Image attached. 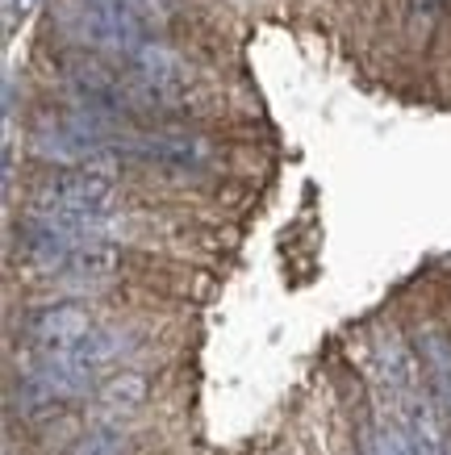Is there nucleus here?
I'll list each match as a JSON object with an SVG mask.
<instances>
[{
	"label": "nucleus",
	"mask_w": 451,
	"mask_h": 455,
	"mask_svg": "<svg viewBox=\"0 0 451 455\" xmlns=\"http://www.w3.org/2000/svg\"><path fill=\"white\" fill-rule=\"evenodd\" d=\"M117 193V176H113V155L88 159L80 167L55 172L38 184L34 205H63V209H109Z\"/></svg>",
	"instance_id": "1"
},
{
	"label": "nucleus",
	"mask_w": 451,
	"mask_h": 455,
	"mask_svg": "<svg viewBox=\"0 0 451 455\" xmlns=\"http://www.w3.org/2000/svg\"><path fill=\"white\" fill-rule=\"evenodd\" d=\"M93 331H96V317L84 301L42 305V309H34V314L26 317V334L46 351V355H59V351L80 347Z\"/></svg>",
	"instance_id": "2"
},
{
	"label": "nucleus",
	"mask_w": 451,
	"mask_h": 455,
	"mask_svg": "<svg viewBox=\"0 0 451 455\" xmlns=\"http://www.w3.org/2000/svg\"><path fill=\"white\" fill-rule=\"evenodd\" d=\"M122 151L142 164L172 167V172H192L209 164V142L197 134H134L122 142Z\"/></svg>",
	"instance_id": "3"
},
{
	"label": "nucleus",
	"mask_w": 451,
	"mask_h": 455,
	"mask_svg": "<svg viewBox=\"0 0 451 455\" xmlns=\"http://www.w3.org/2000/svg\"><path fill=\"white\" fill-rule=\"evenodd\" d=\"M122 267V251L113 243H84V247L71 251V259L63 263L59 276L71 280V284H105V280L117 276Z\"/></svg>",
	"instance_id": "4"
},
{
	"label": "nucleus",
	"mask_w": 451,
	"mask_h": 455,
	"mask_svg": "<svg viewBox=\"0 0 451 455\" xmlns=\"http://www.w3.org/2000/svg\"><path fill=\"white\" fill-rule=\"evenodd\" d=\"M376 351H381V368H384L389 388H397V393L414 397V385H418V359H414L410 347L401 343L397 334H381Z\"/></svg>",
	"instance_id": "5"
},
{
	"label": "nucleus",
	"mask_w": 451,
	"mask_h": 455,
	"mask_svg": "<svg viewBox=\"0 0 451 455\" xmlns=\"http://www.w3.org/2000/svg\"><path fill=\"white\" fill-rule=\"evenodd\" d=\"M96 397H101V405H109V410H138V405L147 401V376L113 372L105 385L96 388Z\"/></svg>",
	"instance_id": "6"
},
{
	"label": "nucleus",
	"mask_w": 451,
	"mask_h": 455,
	"mask_svg": "<svg viewBox=\"0 0 451 455\" xmlns=\"http://www.w3.org/2000/svg\"><path fill=\"white\" fill-rule=\"evenodd\" d=\"M423 359H426V372H431V380H435V388H439V397L447 401V410H451V343L439 331H426Z\"/></svg>",
	"instance_id": "7"
},
{
	"label": "nucleus",
	"mask_w": 451,
	"mask_h": 455,
	"mask_svg": "<svg viewBox=\"0 0 451 455\" xmlns=\"http://www.w3.org/2000/svg\"><path fill=\"white\" fill-rule=\"evenodd\" d=\"M368 455H418L414 451V443L406 430L397 427H376L368 439Z\"/></svg>",
	"instance_id": "8"
},
{
	"label": "nucleus",
	"mask_w": 451,
	"mask_h": 455,
	"mask_svg": "<svg viewBox=\"0 0 451 455\" xmlns=\"http://www.w3.org/2000/svg\"><path fill=\"white\" fill-rule=\"evenodd\" d=\"M117 447H122V439H117L113 430H101V435H93V439H84L76 455H117Z\"/></svg>",
	"instance_id": "9"
},
{
	"label": "nucleus",
	"mask_w": 451,
	"mask_h": 455,
	"mask_svg": "<svg viewBox=\"0 0 451 455\" xmlns=\"http://www.w3.org/2000/svg\"><path fill=\"white\" fill-rule=\"evenodd\" d=\"M130 9L142 17H167L172 13V0H130Z\"/></svg>",
	"instance_id": "10"
},
{
	"label": "nucleus",
	"mask_w": 451,
	"mask_h": 455,
	"mask_svg": "<svg viewBox=\"0 0 451 455\" xmlns=\"http://www.w3.org/2000/svg\"><path fill=\"white\" fill-rule=\"evenodd\" d=\"M443 0H410V26H418V17H435Z\"/></svg>",
	"instance_id": "11"
}]
</instances>
